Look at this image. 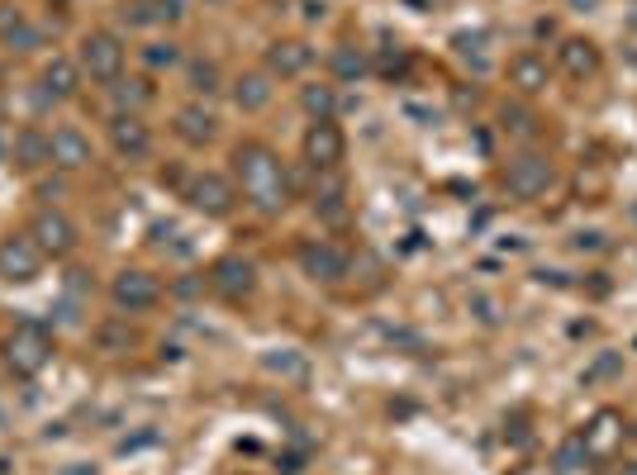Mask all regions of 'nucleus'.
<instances>
[{
	"label": "nucleus",
	"instance_id": "1",
	"mask_svg": "<svg viewBox=\"0 0 637 475\" xmlns=\"http://www.w3.org/2000/svg\"><path fill=\"white\" fill-rule=\"evenodd\" d=\"M234 186L238 196L257 209V215H286L291 200H295V181H291V167L272 144L262 138H247V144L234 148Z\"/></svg>",
	"mask_w": 637,
	"mask_h": 475
},
{
	"label": "nucleus",
	"instance_id": "2",
	"mask_svg": "<svg viewBox=\"0 0 637 475\" xmlns=\"http://www.w3.org/2000/svg\"><path fill=\"white\" fill-rule=\"evenodd\" d=\"M52 352H58V343H52V328L43 319H20L10 328L6 347H0V357H6V372L14 380H39L48 366H52Z\"/></svg>",
	"mask_w": 637,
	"mask_h": 475
},
{
	"label": "nucleus",
	"instance_id": "3",
	"mask_svg": "<svg viewBox=\"0 0 637 475\" xmlns=\"http://www.w3.org/2000/svg\"><path fill=\"white\" fill-rule=\"evenodd\" d=\"M500 181H504V190L514 196L519 205H533V200H542L547 190L557 186V162L547 152H538V148H523V152H514L504 162V171H500Z\"/></svg>",
	"mask_w": 637,
	"mask_h": 475
},
{
	"label": "nucleus",
	"instance_id": "4",
	"mask_svg": "<svg viewBox=\"0 0 637 475\" xmlns=\"http://www.w3.org/2000/svg\"><path fill=\"white\" fill-rule=\"evenodd\" d=\"M124 62H129V48L115 29H86L77 43V67L81 77H91L100 86H115L124 77Z\"/></svg>",
	"mask_w": 637,
	"mask_h": 475
},
{
	"label": "nucleus",
	"instance_id": "5",
	"mask_svg": "<svg viewBox=\"0 0 637 475\" xmlns=\"http://www.w3.org/2000/svg\"><path fill=\"white\" fill-rule=\"evenodd\" d=\"M110 305L119 314H148L163 305V280H157L148 267H119L110 276Z\"/></svg>",
	"mask_w": 637,
	"mask_h": 475
},
{
	"label": "nucleus",
	"instance_id": "6",
	"mask_svg": "<svg viewBox=\"0 0 637 475\" xmlns=\"http://www.w3.org/2000/svg\"><path fill=\"white\" fill-rule=\"evenodd\" d=\"M43 248L29 238V228H20V234H6L0 238V280L6 286H33V280L43 276Z\"/></svg>",
	"mask_w": 637,
	"mask_h": 475
},
{
	"label": "nucleus",
	"instance_id": "7",
	"mask_svg": "<svg viewBox=\"0 0 637 475\" xmlns=\"http://www.w3.org/2000/svg\"><path fill=\"white\" fill-rule=\"evenodd\" d=\"M196 215H205V219H228L234 215V205H238V186L228 181L224 171H196L186 181V196H182Z\"/></svg>",
	"mask_w": 637,
	"mask_h": 475
},
{
	"label": "nucleus",
	"instance_id": "8",
	"mask_svg": "<svg viewBox=\"0 0 637 475\" xmlns=\"http://www.w3.org/2000/svg\"><path fill=\"white\" fill-rule=\"evenodd\" d=\"M295 261H300V271H305L314 286H339V280L352 271L347 248H339L333 238H305V243H300V253H295Z\"/></svg>",
	"mask_w": 637,
	"mask_h": 475
},
{
	"label": "nucleus",
	"instance_id": "9",
	"mask_svg": "<svg viewBox=\"0 0 637 475\" xmlns=\"http://www.w3.org/2000/svg\"><path fill=\"white\" fill-rule=\"evenodd\" d=\"M300 152H305L310 171H339L347 157V133L339 119H310L305 138H300Z\"/></svg>",
	"mask_w": 637,
	"mask_h": 475
},
{
	"label": "nucleus",
	"instance_id": "10",
	"mask_svg": "<svg viewBox=\"0 0 637 475\" xmlns=\"http://www.w3.org/2000/svg\"><path fill=\"white\" fill-rule=\"evenodd\" d=\"M209 290H215L224 305H247L257 295V267L247 257L228 253V257H219L215 267H209Z\"/></svg>",
	"mask_w": 637,
	"mask_h": 475
},
{
	"label": "nucleus",
	"instance_id": "11",
	"mask_svg": "<svg viewBox=\"0 0 637 475\" xmlns=\"http://www.w3.org/2000/svg\"><path fill=\"white\" fill-rule=\"evenodd\" d=\"M29 238L43 248V257L48 261H62V257H72L77 253V243H81V234H77V224L62 215V209H39V215L29 219Z\"/></svg>",
	"mask_w": 637,
	"mask_h": 475
},
{
	"label": "nucleus",
	"instance_id": "12",
	"mask_svg": "<svg viewBox=\"0 0 637 475\" xmlns=\"http://www.w3.org/2000/svg\"><path fill=\"white\" fill-rule=\"evenodd\" d=\"M105 138H110V148L119 162H148L153 157V129L144 115H129V110H115L110 125H105Z\"/></svg>",
	"mask_w": 637,
	"mask_h": 475
},
{
	"label": "nucleus",
	"instance_id": "13",
	"mask_svg": "<svg viewBox=\"0 0 637 475\" xmlns=\"http://www.w3.org/2000/svg\"><path fill=\"white\" fill-rule=\"evenodd\" d=\"M314 62V48L305 39H272L267 52H262V72H267L272 81H295L305 77Z\"/></svg>",
	"mask_w": 637,
	"mask_h": 475
},
{
	"label": "nucleus",
	"instance_id": "14",
	"mask_svg": "<svg viewBox=\"0 0 637 475\" xmlns=\"http://www.w3.org/2000/svg\"><path fill=\"white\" fill-rule=\"evenodd\" d=\"M171 133L182 138L186 148H205V144H215V138H219V115L209 110V105L190 100V105H182V110L171 115Z\"/></svg>",
	"mask_w": 637,
	"mask_h": 475
},
{
	"label": "nucleus",
	"instance_id": "15",
	"mask_svg": "<svg viewBox=\"0 0 637 475\" xmlns=\"http://www.w3.org/2000/svg\"><path fill=\"white\" fill-rule=\"evenodd\" d=\"M48 138H52V167H58V171H91L96 148H91V138H86L77 125H58Z\"/></svg>",
	"mask_w": 637,
	"mask_h": 475
},
{
	"label": "nucleus",
	"instance_id": "16",
	"mask_svg": "<svg viewBox=\"0 0 637 475\" xmlns=\"http://www.w3.org/2000/svg\"><path fill=\"white\" fill-rule=\"evenodd\" d=\"M557 67L571 81H590V77H599V67H605V52H599L595 39L571 33V39H561V48H557Z\"/></svg>",
	"mask_w": 637,
	"mask_h": 475
},
{
	"label": "nucleus",
	"instance_id": "17",
	"mask_svg": "<svg viewBox=\"0 0 637 475\" xmlns=\"http://www.w3.org/2000/svg\"><path fill=\"white\" fill-rule=\"evenodd\" d=\"M509 86H514L519 96H542L547 86H552V67L538 48H519L514 58H509Z\"/></svg>",
	"mask_w": 637,
	"mask_h": 475
},
{
	"label": "nucleus",
	"instance_id": "18",
	"mask_svg": "<svg viewBox=\"0 0 637 475\" xmlns=\"http://www.w3.org/2000/svg\"><path fill=\"white\" fill-rule=\"evenodd\" d=\"M81 91V67L77 58H52L43 62V72H39V96L52 100V105H62V100H72Z\"/></svg>",
	"mask_w": 637,
	"mask_h": 475
},
{
	"label": "nucleus",
	"instance_id": "19",
	"mask_svg": "<svg viewBox=\"0 0 637 475\" xmlns=\"http://www.w3.org/2000/svg\"><path fill=\"white\" fill-rule=\"evenodd\" d=\"M10 162L20 171H39V167H52V138L39 129V125H24L20 133L10 138Z\"/></svg>",
	"mask_w": 637,
	"mask_h": 475
},
{
	"label": "nucleus",
	"instance_id": "20",
	"mask_svg": "<svg viewBox=\"0 0 637 475\" xmlns=\"http://www.w3.org/2000/svg\"><path fill=\"white\" fill-rule=\"evenodd\" d=\"M314 215L329 219V224H347L352 205H347V181L333 171H318V186H314Z\"/></svg>",
	"mask_w": 637,
	"mask_h": 475
},
{
	"label": "nucleus",
	"instance_id": "21",
	"mask_svg": "<svg viewBox=\"0 0 637 475\" xmlns=\"http://www.w3.org/2000/svg\"><path fill=\"white\" fill-rule=\"evenodd\" d=\"M0 43H6L10 52H33L43 43V29L29 20L24 10H10V6H0Z\"/></svg>",
	"mask_w": 637,
	"mask_h": 475
},
{
	"label": "nucleus",
	"instance_id": "22",
	"mask_svg": "<svg viewBox=\"0 0 637 475\" xmlns=\"http://www.w3.org/2000/svg\"><path fill=\"white\" fill-rule=\"evenodd\" d=\"M272 96H276V86H272V77L267 72H243V77H234V105L243 115H262L272 105Z\"/></svg>",
	"mask_w": 637,
	"mask_h": 475
},
{
	"label": "nucleus",
	"instance_id": "23",
	"mask_svg": "<svg viewBox=\"0 0 637 475\" xmlns=\"http://www.w3.org/2000/svg\"><path fill=\"white\" fill-rule=\"evenodd\" d=\"M186 91L196 96V100L219 96V91H224V72H219V62H215V58H190V62H186Z\"/></svg>",
	"mask_w": 637,
	"mask_h": 475
},
{
	"label": "nucleus",
	"instance_id": "24",
	"mask_svg": "<svg viewBox=\"0 0 637 475\" xmlns=\"http://www.w3.org/2000/svg\"><path fill=\"white\" fill-rule=\"evenodd\" d=\"M618 437H624V418H618L614 409H599V414L590 418V428H586V447H590L595 456H609V452L618 447Z\"/></svg>",
	"mask_w": 637,
	"mask_h": 475
},
{
	"label": "nucleus",
	"instance_id": "25",
	"mask_svg": "<svg viewBox=\"0 0 637 475\" xmlns=\"http://www.w3.org/2000/svg\"><path fill=\"white\" fill-rule=\"evenodd\" d=\"M329 67L339 81H362V77H371V52L357 43H339L329 52Z\"/></svg>",
	"mask_w": 637,
	"mask_h": 475
},
{
	"label": "nucleus",
	"instance_id": "26",
	"mask_svg": "<svg viewBox=\"0 0 637 475\" xmlns=\"http://www.w3.org/2000/svg\"><path fill=\"white\" fill-rule=\"evenodd\" d=\"M110 96H115L119 110H129V115H144L148 105L157 100V91H153L148 77H119V81L110 86Z\"/></svg>",
	"mask_w": 637,
	"mask_h": 475
},
{
	"label": "nucleus",
	"instance_id": "27",
	"mask_svg": "<svg viewBox=\"0 0 637 475\" xmlns=\"http://www.w3.org/2000/svg\"><path fill=\"white\" fill-rule=\"evenodd\" d=\"M300 110L310 119H339V91L329 81H314V86H300Z\"/></svg>",
	"mask_w": 637,
	"mask_h": 475
},
{
	"label": "nucleus",
	"instance_id": "28",
	"mask_svg": "<svg viewBox=\"0 0 637 475\" xmlns=\"http://www.w3.org/2000/svg\"><path fill=\"white\" fill-rule=\"evenodd\" d=\"M134 24H176L182 20V0H134Z\"/></svg>",
	"mask_w": 637,
	"mask_h": 475
},
{
	"label": "nucleus",
	"instance_id": "29",
	"mask_svg": "<svg viewBox=\"0 0 637 475\" xmlns=\"http://www.w3.org/2000/svg\"><path fill=\"white\" fill-rule=\"evenodd\" d=\"M182 62H186V52H182V43H171V39H153L144 48V67H148V72H171V67H182Z\"/></svg>",
	"mask_w": 637,
	"mask_h": 475
},
{
	"label": "nucleus",
	"instance_id": "30",
	"mask_svg": "<svg viewBox=\"0 0 637 475\" xmlns=\"http://www.w3.org/2000/svg\"><path fill=\"white\" fill-rule=\"evenodd\" d=\"M590 462V447H586V433H571L566 437V443L557 447V471L561 475H571V471H580Z\"/></svg>",
	"mask_w": 637,
	"mask_h": 475
},
{
	"label": "nucleus",
	"instance_id": "31",
	"mask_svg": "<svg viewBox=\"0 0 637 475\" xmlns=\"http://www.w3.org/2000/svg\"><path fill=\"white\" fill-rule=\"evenodd\" d=\"M533 125H538V115H528V110H519V105H504L500 110V129L504 133H533Z\"/></svg>",
	"mask_w": 637,
	"mask_h": 475
},
{
	"label": "nucleus",
	"instance_id": "32",
	"mask_svg": "<svg viewBox=\"0 0 637 475\" xmlns=\"http://www.w3.org/2000/svg\"><path fill=\"white\" fill-rule=\"evenodd\" d=\"M371 72H381V77H404V72H410V52H404V48L385 52L381 62H371Z\"/></svg>",
	"mask_w": 637,
	"mask_h": 475
},
{
	"label": "nucleus",
	"instance_id": "33",
	"mask_svg": "<svg viewBox=\"0 0 637 475\" xmlns=\"http://www.w3.org/2000/svg\"><path fill=\"white\" fill-rule=\"evenodd\" d=\"M618 372H624V362H618L614 352H605V357H599L590 372H586V380H605V376H618Z\"/></svg>",
	"mask_w": 637,
	"mask_h": 475
},
{
	"label": "nucleus",
	"instance_id": "34",
	"mask_svg": "<svg viewBox=\"0 0 637 475\" xmlns=\"http://www.w3.org/2000/svg\"><path fill=\"white\" fill-rule=\"evenodd\" d=\"M281 471H286V475H300V471H305V456L286 452V456H281Z\"/></svg>",
	"mask_w": 637,
	"mask_h": 475
},
{
	"label": "nucleus",
	"instance_id": "35",
	"mask_svg": "<svg viewBox=\"0 0 637 475\" xmlns=\"http://www.w3.org/2000/svg\"><path fill=\"white\" fill-rule=\"evenodd\" d=\"M576 248L586 253V248H605V234H576Z\"/></svg>",
	"mask_w": 637,
	"mask_h": 475
},
{
	"label": "nucleus",
	"instance_id": "36",
	"mask_svg": "<svg viewBox=\"0 0 637 475\" xmlns=\"http://www.w3.org/2000/svg\"><path fill=\"white\" fill-rule=\"evenodd\" d=\"M205 6H224V0H205Z\"/></svg>",
	"mask_w": 637,
	"mask_h": 475
},
{
	"label": "nucleus",
	"instance_id": "37",
	"mask_svg": "<svg viewBox=\"0 0 637 475\" xmlns=\"http://www.w3.org/2000/svg\"><path fill=\"white\" fill-rule=\"evenodd\" d=\"M624 475H637V466H628V471H624Z\"/></svg>",
	"mask_w": 637,
	"mask_h": 475
},
{
	"label": "nucleus",
	"instance_id": "38",
	"mask_svg": "<svg viewBox=\"0 0 637 475\" xmlns=\"http://www.w3.org/2000/svg\"><path fill=\"white\" fill-rule=\"evenodd\" d=\"M633 437H637V428H633Z\"/></svg>",
	"mask_w": 637,
	"mask_h": 475
},
{
	"label": "nucleus",
	"instance_id": "39",
	"mask_svg": "<svg viewBox=\"0 0 637 475\" xmlns=\"http://www.w3.org/2000/svg\"><path fill=\"white\" fill-rule=\"evenodd\" d=\"M238 475H243V471H238Z\"/></svg>",
	"mask_w": 637,
	"mask_h": 475
}]
</instances>
